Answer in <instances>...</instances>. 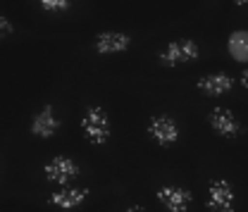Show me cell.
I'll list each match as a JSON object with an SVG mask.
<instances>
[{
	"instance_id": "9c48e42d",
	"label": "cell",
	"mask_w": 248,
	"mask_h": 212,
	"mask_svg": "<svg viewBox=\"0 0 248 212\" xmlns=\"http://www.w3.org/2000/svg\"><path fill=\"white\" fill-rule=\"evenodd\" d=\"M129 45H131V38L122 31H103L95 38V50L100 55H117V53H124Z\"/></svg>"
},
{
	"instance_id": "7a4b0ae2",
	"label": "cell",
	"mask_w": 248,
	"mask_h": 212,
	"mask_svg": "<svg viewBox=\"0 0 248 212\" xmlns=\"http://www.w3.org/2000/svg\"><path fill=\"white\" fill-rule=\"evenodd\" d=\"M198 55H201L198 43H193L191 38H177V41L167 43V48L160 53V62L167 64V67H174V64L198 60Z\"/></svg>"
},
{
	"instance_id": "ba28073f",
	"label": "cell",
	"mask_w": 248,
	"mask_h": 212,
	"mask_svg": "<svg viewBox=\"0 0 248 212\" xmlns=\"http://www.w3.org/2000/svg\"><path fill=\"white\" fill-rule=\"evenodd\" d=\"M208 121H210V126L215 129L217 134L224 136V138H236V136L241 134V124L234 117V112L227 110V107H215V110L210 112Z\"/></svg>"
},
{
	"instance_id": "5bb4252c",
	"label": "cell",
	"mask_w": 248,
	"mask_h": 212,
	"mask_svg": "<svg viewBox=\"0 0 248 212\" xmlns=\"http://www.w3.org/2000/svg\"><path fill=\"white\" fill-rule=\"evenodd\" d=\"M0 31H2V33H10V31H12V27H10V22H7L5 17L0 19Z\"/></svg>"
},
{
	"instance_id": "7c38bea8",
	"label": "cell",
	"mask_w": 248,
	"mask_h": 212,
	"mask_svg": "<svg viewBox=\"0 0 248 212\" xmlns=\"http://www.w3.org/2000/svg\"><path fill=\"white\" fill-rule=\"evenodd\" d=\"M229 53L236 62H248V31H234L229 36Z\"/></svg>"
},
{
	"instance_id": "6da1fadb",
	"label": "cell",
	"mask_w": 248,
	"mask_h": 212,
	"mask_svg": "<svg viewBox=\"0 0 248 212\" xmlns=\"http://www.w3.org/2000/svg\"><path fill=\"white\" fill-rule=\"evenodd\" d=\"M81 131L86 136V141L93 146H103L108 143L110 138V120H108V112L98 105L89 107L81 117Z\"/></svg>"
},
{
	"instance_id": "3957f363",
	"label": "cell",
	"mask_w": 248,
	"mask_h": 212,
	"mask_svg": "<svg viewBox=\"0 0 248 212\" xmlns=\"http://www.w3.org/2000/svg\"><path fill=\"white\" fill-rule=\"evenodd\" d=\"M79 172H81L79 165H77L72 157H67V155H55V157L48 160L46 167H43L46 179L53 182V183H58V186H67L72 179L79 177Z\"/></svg>"
},
{
	"instance_id": "4fadbf2b",
	"label": "cell",
	"mask_w": 248,
	"mask_h": 212,
	"mask_svg": "<svg viewBox=\"0 0 248 212\" xmlns=\"http://www.w3.org/2000/svg\"><path fill=\"white\" fill-rule=\"evenodd\" d=\"M43 12H64L69 10V0H41Z\"/></svg>"
},
{
	"instance_id": "8992f818",
	"label": "cell",
	"mask_w": 248,
	"mask_h": 212,
	"mask_svg": "<svg viewBox=\"0 0 248 212\" xmlns=\"http://www.w3.org/2000/svg\"><path fill=\"white\" fill-rule=\"evenodd\" d=\"M148 136L157 146H172L179 138V126L170 117H153L148 121Z\"/></svg>"
},
{
	"instance_id": "30bf717a",
	"label": "cell",
	"mask_w": 248,
	"mask_h": 212,
	"mask_svg": "<svg viewBox=\"0 0 248 212\" xmlns=\"http://www.w3.org/2000/svg\"><path fill=\"white\" fill-rule=\"evenodd\" d=\"M58 129H60V121H58L55 112H53V105H46V107L36 115L33 124H31V134H33V136H41V138H50Z\"/></svg>"
},
{
	"instance_id": "2e32d148",
	"label": "cell",
	"mask_w": 248,
	"mask_h": 212,
	"mask_svg": "<svg viewBox=\"0 0 248 212\" xmlns=\"http://www.w3.org/2000/svg\"><path fill=\"white\" fill-rule=\"evenodd\" d=\"M124 212H146V210H143V208H139V205H134V208H126Z\"/></svg>"
},
{
	"instance_id": "9a60e30c",
	"label": "cell",
	"mask_w": 248,
	"mask_h": 212,
	"mask_svg": "<svg viewBox=\"0 0 248 212\" xmlns=\"http://www.w3.org/2000/svg\"><path fill=\"white\" fill-rule=\"evenodd\" d=\"M241 86L248 91V69H244V72H241Z\"/></svg>"
},
{
	"instance_id": "8fae6325",
	"label": "cell",
	"mask_w": 248,
	"mask_h": 212,
	"mask_svg": "<svg viewBox=\"0 0 248 212\" xmlns=\"http://www.w3.org/2000/svg\"><path fill=\"white\" fill-rule=\"evenodd\" d=\"M232 89V76H227L224 72H215V74H205L201 81H198V91L205 93V95H224V93Z\"/></svg>"
},
{
	"instance_id": "5b68a950",
	"label": "cell",
	"mask_w": 248,
	"mask_h": 212,
	"mask_svg": "<svg viewBox=\"0 0 248 212\" xmlns=\"http://www.w3.org/2000/svg\"><path fill=\"white\" fill-rule=\"evenodd\" d=\"M157 200L167 212H188L191 208V193L182 186H162L157 191Z\"/></svg>"
},
{
	"instance_id": "52a82bcc",
	"label": "cell",
	"mask_w": 248,
	"mask_h": 212,
	"mask_svg": "<svg viewBox=\"0 0 248 212\" xmlns=\"http://www.w3.org/2000/svg\"><path fill=\"white\" fill-rule=\"evenodd\" d=\"M86 198H89V188L64 186V188H60V191L50 193L48 203H50L53 208L62 210V212H69V210H74V208H79V205H84V200H86Z\"/></svg>"
},
{
	"instance_id": "277c9868",
	"label": "cell",
	"mask_w": 248,
	"mask_h": 212,
	"mask_svg": "<svg viewBox=\"0 0 248 212\" xmlns=\"http://www.w3.org/2000/svg\"><path fill=\"white\" fill-rule=\"evenodd\" d=\"M208 210L234 212V186L227 179H215L208 186Z\"/></svg>"
}]
</instances>
